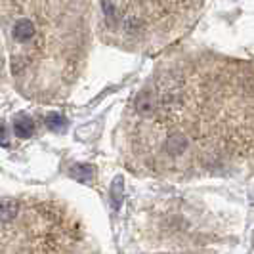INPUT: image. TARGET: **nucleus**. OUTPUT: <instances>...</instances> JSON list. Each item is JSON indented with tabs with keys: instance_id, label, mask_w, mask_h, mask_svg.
I'll use <instances>...</instances> for the list:
<instances>
[{
	"instance_id": "nucleus-1",
	"label": "nucleus",
	"mask_w": 254,
	"mask_h": 254,
	"mask_svg": "<svg viewBox=\"0 0 254 254\" xmlns=\"http://www.w3.org/2000/svg\"><path fill=\"white\" fill-rule=\"evenodd\" d=\"M12 38L15 44H29L37 38V25L29 17H19L12 27Z\"/></svg>"
},
{
	"instance_id": "nucleus-2",
	"label": "nucleus",
	"mask_w": 254,
	"mask_h": 254,
	"mask_svg": "<svg viewBox=\"0 0 254 254\" xmlns=\"http://www.w3.org/2000/svg\"><path fill=\"white\" fill-rule=\"evenodd\" d=\"M19 214V203L10 197H2L0 199V222L8 224L13 218Z\"/></svg>"
},
{
	"instance_id": "nucleus-3",
	"label": "nucleus",
	"mask_w": 254,
	"mask_h": 254,
	"mask_svg": "<svg viewBox=\"0 0 254 254\" xmlns=\"http://www.w3.org/2000/svg\"><path fill=\"white\" fill-rule=\"evenodd\" d=\"M13 132H15V136H19V138H29V136H33V132H35V123H33L29 117H19V119H15V123H13Z\"/></svg>"
},
{
	"instance_id": "nucleus-4",
	"label": "nucleus",
	"mask_w": 254,
	"mask_h": 254,
	"mask_svg": "<svg viewBox=\"0 0 254 254\" xmlns=\"http://www.w3.org/2000/svg\"><path fill=\"white\" fill-rule=\"evenodd\" d=\"M44 123H46L48 130H52V132H65V128H67V121L60 113H50Z\"/></svg>"
},
{
	"instance_id": "nucleus-5",
	"label": "nucleus",
	"mask_w": 254,
	"mask_h": 254,
	"mask_svg": "<svg viewBox=\"0 0 254 254\" xmlns=\"http://www.w3.org/2000/svg\"><path fill=\"white\" fill-rule=\"evenodd\" d=\"M71 176L76 178L78 182H84V184H86V182L92 180V168L86 165H76L71 168Z\"/></svg>"
},
{
	"instance_id": "nucleus-6",
	"label": "nucleus",
	"mask_w": 254,
	"mask_h": 254,
	"mask_svg": "<svg viewBox=\"0 0 254 254\" xmlns=\"http://www.w3.org/2000/svg\"><path fill=\"white\" fill-rule=\"evenodd\" d=\"M113 203H115V208H119V204H121V197H123V180L117 178L113 184Z\"/></svg>"
},
{
	"instance_id": "nucleus-7",
	"label": "nucleus",
	"mask_w": 254,
	"mask_h": 254,
	"mask_svg": "<svg viewBox=\"0 0 254 254\" xmlns=\"http://www.w3.org/2000/svg\"><path fill=\"white\" fill-rule=\"evenodd\" d=\"M0 145H8V141H6V128H4L2 121H0Z\"/></svg>"
}]
</instances>
